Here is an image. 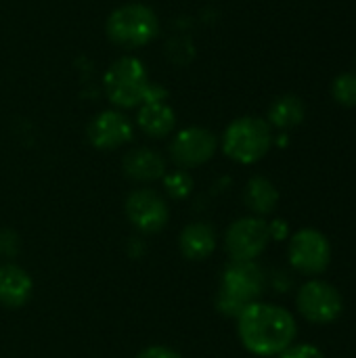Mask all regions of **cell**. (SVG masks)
<instances>
[{"label": "cell", "mask_w": 356, "mask_h": 358, "mask_svg": "<svg viewBox=\"0 0 356 358\" xmlns=\"http://www.w3.org/2000/svg\"><path fill=\"white\" fill-rule=\"evenodd\" d=\"M17 248H19L17 237L10 231H0V254L10 258V256L17 254Z\"/></svg>", "instance_id": "obj_22"}, {"label": "cell", "mask_w": 356, "mask_h": 358, "mask_svg": "<svg viewBox=\"0 0 356 358\" xmlns=\"http://www.w3.org/2000/svg\"><path fill=\"white\" fill-rule=\"evenodd\" d=\"M243 201L248 206V210L252 212V216H269L275 212L277 203H279V189L275 187V182L262 174H256L248 180L245 189H243Z\"/></svg>", "instance_id": "obj_16"}, {"label": "cell", "mask_w": 356, "mask_h": 358, "mask_svg": "<svg viewBox=\"0 0 356 358\" xmlns=\"http://www.w3.org/2000/svg\"><path fill=\"white\" fill-rule=\"evenodd\" d=\"M271 243L269 222L260 216H243L225 233V250L231 260H256Z\"/></svg>", "instance_id": "obj_8"}, {"label": "cell", "mask_w": 356, "mask_h": 358, "mask_svg": "<svg viewBox=\"0 0 356 358\" xmlns=\"http://www.w3.org/2000/svg\"><path fill=\"white\" fill-rule=\"evenodd\" d=\"M277 358H327L321 348L313 344H292L287 350H283Z\"/></svg>", "instance_id": "obj_20"}, {"label": "cell", "mask_w": 356, "mask_h": 358, "mask_svg": "<svg viewBox=\"0 0 356 358\" xmlns=\"http://www.w3.org/2000/svg\"><path fill=\"white\" fill-rule=\"evenodd\" d=\"M109 103L118 109H134L149 101H166L168 92L149 80V71L136 57H120L103 76Z\"/></svg>", "instance_id": "obj_2"}, {"label": "cell", "mask_w": 356, "mask_h": 358, "mask_svg": "<svg viewBox=\"0 0 356 358\" xmlns=\"http://www.w3.org/2000/svg\"><path fill=\"white\" fill-rule=\"evenodd\" d=\"M122 170L134 182H155L166 174V159L149 147H138L124 155Z\"/></svg>", "instance_id": "obj_14"}, {"label": "cell", "mask_w": 356, "mask_h": 358, "mask_svg": "<svg viewBox=\"0 0 356 358\" xmlns=\"http://www.w3.org/2000/svg\"><path fill=\"white\" fill-rule=\"evenodd\" d=\"M237 336L243 348L256 357H279L298 338L294 315L277 304L254 302L237 317Z\"/></svg>", "instance_id": "obj_1"}, {"label": "cell", "mask_w": 356, "mask_h": 358, "mask_svg": "<svg viewBox=\"0 0 356 358\" xmlns=\"http://www.w3.org/2000/svg\"><path fill=\"white\" fill-rule=\"evenodd\" d=\"M287 260L300 275H323L332 264V243L317 229H300L290 237Z\"/></svg>", "instance_id": "obj_7"}, {"label": "cell", "mask_w": 356, "mask_h": 358, "mask_svg": "<svg viewBox=\"0 0 356 358\" xmlns=\"http://www.w3.org/2000/svg\"><path fill=\"white\" fill-rule=\"evenodd\" d=\"M218 151V138L212 130L191 126L174 134L170 143V159L180 168H199L208 164Z\"/></svg>", "instance_id": "obj_9"}, {"label": "cell", "mask_w": 356, "mask_h": 358, "mask_svg": "<svg viewBox=\"0 0 356 358\" xmlns=\"http://www.w3.org/2000/svg\"><path fill=\"white\" fill-rule=\"evenodd\" d=\"M136 126L151 138L168 136L176 126L174 109L166 101H149L138 107Z\"/></svg>", "instance_id": "obj_15"}, {"label": "cell", "mask_w": 356, "mask_h": 358, "mask_svg": "<svg viewBox=\"0 0 356 358\" xmlns=\"http://www.w3.org/2000/svg\"><path fill=\"white\" fill-rule=\"evenodd\" d=\"M332 96L342 107H356V73H340L332 84Z\"/></svg>", "instance_id": "obj_19"}, {"label": "cell", "mask_w": 356, "mask_h": 358, "mask_svg": "<svg viewBox=\"0 0 356 358\" xmlns=\"http://www.w3.org/2000/svg\"><path fill=\"white\" fill-rule=\"evenodd\" d=\"M216 231L208 222H191L178 235V250L189 262H204L216 252Z\"/></svg>", "instance_id": "obj_13"}, {"label": "cell", "mask_w": 356, "mask_h": 358, "mask_svg": "<svg viewBox=\"0 0 356 358\" xmlns=\"http://www.w3.org/2000/svg\"><path fill=\"white\" fill-rule=\"evenodd\" d=\"M269 233H271V241H285L290 237V224L281 218L269 222Z\"/></svg>", "instance_id": "obj_23"}, {"label": "cell", "mask_w": 356, "mask_h": 358, "mask_svg": "<svg viewBox=\"0 0 356 358\" xmlns=\"http://www.w3.org/2000/svg\"><path fill=\"white\" fill-rule=\"evenodd\" d=\"M86 136L94 149L113 151V149H120L132 141L134 126L122 111L109 109V111L97 113L90 120V124L86 128Z\"/></svg>", "instance_id": "obj_11"}, {"label": "cell", "mask_w": 356, "mask_h": 358, "mask_svg": "<svg viewBox=\"0 0 356 358\" xmlns=\"http://www.w3.org/2000/svg\"><path fill=\"white\" fill-rule=\"evenodd\" d=\"M266 289L264 268L256 260H231L216 294V308L229 319H237L250 304L258 302Z\"/></svg>", "instance_id": "obj_3"}, {"label": "cell", "mask_w": 356, "mask_h": 358, "mask_svg": "<svg viewBox=\"0 0 356 358\" xmlns=\"http://www.w3.org/2000/svg\"><path fill=\"white\" fill-rule=\"evenodd\" d=\"M124 212L128 222L143 235H155L166 229L170 210L166 199L153 189H136L126 197Z\"/></svg>", "instance_id": "obj_10"}, {"label": "cell", "mask_w": 356, "mask_h": 358, "mask_svg": "<svg viewBox=\"0 0 356 358\" xmlns=\"http://www.w3.org/2000/svg\"><path fill=\"white\" fill-rule=\"evenodd\" d=\"M222 153L241 164H258L273 147V128L266 120L256 115H243L233 120L222 134Z\"/></svg>", "instance_id": "obj_5"}, {"label": "cell", "mask_w": 356, "mask_h": 358, "mask_svg": "<svg viewBox=\"0 0 356 358\" xmlns=\"http://www.w3.org/2000/svg\"><path fill=\"white\" fill-rule=\"evenodd\" d=\"M296 308L300 317L313 325L336 323L344 313V298L336 285L323 279L306 281L296 296Z\"/></svg>", "instance_id": "obj_6"}, {"label": "cell", "mask_w": 356, "mask_h": 358, "mask_svg": "<svg viewBox=\"0 0 356 358\" xmlns=\"http://www.w3.org/2000/svg\"><path fill=\"white\" fill-rule=\"evenodd\" d=\"M164 191L172 197V199H187L193 191V178L191 174H187V170H174V172H166L164 178Z\"/></svg>", "instance_id": "obj_18"}, {"label": "cell", "mask_w": 356, "mask_h": 358, "mask_svg": "<svg viewBox=\"0 0 356 358\" xmlns=\"http://www.w3.org/2000/svg\"><path fill=\"white\" fill-rule=\"evenodd\" d=\"M136 358H183L174 348L170 346H162V344H155V346H147L145 350H141Z\"/></svg>", "instance_id": "obj_21"}, {"label": "cell", "mask_w": 356, "mask_h": 358, "mask_svg": "<svg viewBox=\"0 0 356 358\" xmlns=\"http://www.w3.org/2000/svg\"><path fill=\"white\" fill-rule=\"evenodd\" d=\"M304 115H306V107H304V101L296 94H281L277 96L271 107H269V124L271 128H277V130H292L296 126H300L304 122Z\"/></svg>", "instance_id": "obj_17"}, {"label": "cell", "mask_w": 356, "mask_h": 358, "mask_svg": "<svg viewBox=\"0 0 356 358\" xmlns=\"http://www.w3.org/2000/svg\"><path fill=\"white\" fill-rule=\"evenodd\" d=\"M34 294L29 273L17 264H0V306L8 310L23 308Z\"/></svg>", "instance_id": "obj_12"}, {"label": "cell", "mask_w": 356, "mask_h": 358, "mask_svg": "<svg viewBox=\"0 0 356 358\" xmlns=\"http://www.w3.org/2000/svg\"><path fill=\"white\" fill-rule=\"evenodd\" d=\"M107 38L126 50H134L153 42L159 34V19L151 6L128 2L113 8L105 21Z\"/></svg>", "instance_id": "obj_4"}]
</instances>
